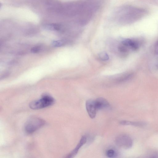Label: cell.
Returning <instances> with one entry per match:
<instances>
[{"mask_svg":"<svg viewBox=\"0 0 158 158\" xmlns=\"http://www.w3.org/2000/svg\"><path fill=\"white\" fill-rule=\"evenodd\" d=\"M64 42L62 40L54 41L52 43V45L56 47L62 46L64 45Z\"/></svg>","mask_w":158,"mask_h":158,"instance_id":"obj_10","label":"cell"},{"mask_svg":"<svg viewBox=\"0 0 158 158\" xmlns=\"http://www.w3.org/2000/svg\"><path fill=\"white\" fill-rule=\"evenodd\" d=\"M98 57L101 60L103 61H107L109 59L108 54L105 52H102L98 55Z\"/></svg>","mask_w":158,"mask_h":158,"instance_id":"obj_9","label":"cell"},{"mask_svg":"<svg viewBox=\"0 0 158 158\" xmlns=\"http://www.w3.org/2000/svg\"><path fill=\"white\" fill-rule=\"evenodd\" d=\"M149 157L157 158L158 157V153L156 152H153L152 153H151L150 154H149Z\"/></svg>","mask_w":158,"mask_h":158,"instance_id":"obj_15","label":"cell"},{"mask_svg":"<svg viewBox=\"0 0 158 158\" xmlns=\"http://www.w3.org/2000/svg\"><path fill=\"white\" fill-rule=\"evenodd\" d=\"M86 105L89 116L93 119L95 117L98 111L95 105V101L93 100H88L86 102Z\"/></svg>","mask_w":158,"mask_h":158,"instance_id":"obj_5","label":"cell"},{"mask_svg":"<svg viewBox=\"0 0 158 158\" xmlns=\"http://www.w3.org/2000/svg\"><path fill=\"white\" fill-rule=\"evenodd\" d=\"M120 123L123 125H131L138 127H143L147 124L146 123L143 122H132L126 121H122Z\"/></svg>","mask_w":158,"mask_h":158,"instance_id":"obj_8","label":"cell"},{"mask_svg":"<svg viewBox=\"0 0 158 158\" xmlns=\"http://www.w3.org/2000/svg\"><path fill=\"white\" fill-rule=\"evenodd\" d=\"M123 14L121 15L120 21L131 22L137 20L144 14L143 10L131 7H125L124 10Z\"/></svg>","mask_w":158,"mask_h":158,"instance_id":"obj_1","label":"cell"},{"mask_svg":"<svg viewBox=\"0 0 158 158\" xmlns=\"http://www.w3.org/2000/svg\"><path fill=\"white\" fill-rule=\"evenodd\" d=\"M126 46H121L118 47V50L123 53H126L128 51V50L126 47Z\"/></svg>","mask_w":158,"mask_h":158,"instance_id":"obj_14","label":"cell"},{"mask_svg":"<svg viewBox=\"0 0 158 158\" xmlns=\"http://www.w3.org/2000/svg\"><path fill=\"white\" fill-rule=\"evenodd\" d=\"M41 49V47L40 46H36L32 49L31 51L33 53H36L39 52Z\"/></svg>","mask_w":158,"mask_h":158,"instance_id":"obj_13","label":"cell"},{"mask_svg":"<svg viewBox=\"0 0 158 158\" xmlns=\"http://www.w3.org/2000/svg\"><path fill=\"white\" fill-rule=\"evenodd\" d=\"M133 40L129 39H127L124 40L122 42V44L123 45L129 47L131 48V47Z\"/></svg>","mask_w":158,"mask_h":158,"instance_id":"obj_11","label":"cell"},{"mask_svg":"<svg viewBox=\"0 0 158 158\" xmlns=\"http://www.w3.org/2000/svg\"><path fill=\"white\" fill-rule=\"evenodd\" d=\"M156 45H157V46L158 47V41L156 43Z\"/></svg>","mask_w":158,"mask_h":158,"instance_id":"obj_16","label":"cell"},{"mask_svg":"<svg viewBox=\"0 0 158 158\" xmlns=\"http://www.w3.org/2000/svg\"><path fill=\"white\" fill-rule=\"evenodd\" d=\"M115 143L118 146L125 149L130 148L133 145L132 138L126 135H121L117 136Z\"/></svg>","mask_w":158,"mask_h":158,"instance_id":"obj_4","label":"cell"},{"mask_svg":"<svg viewBox=\"0 0 158 158\" xmlns=\"http://www.w3.org/2000/svg\"><path fill=\"white\" fill-rule=\"evenodd\" d=\"M106 156L108 157L112 158L115 157L116 153L113 149H109L107 150L106 152Z\"/></svg>","mask_w":158,"mask_h":158,"instance_id":"obj_12","label":"cell"},{"mask_svg":"<svg viewBox=\"0 0 158 158\" xmlns=\"http://www.w3.org/2000/svg\"><path fill=\"white\" fill-rule=\"evenodd\" d=\"M87 141V137L85 136H83L76 148L66 157L71 158L74 157L77 154L79 150L86 143Z\"/></svg>","mask_w":158,"mask_h":158,"instance_id":"obj_7","label":"cell"},{"mask_svg":"<svg viewBox=\"0 0 158 158\" xmlns=\"http://www.w3.org/2000/svg\"><path fill=\"white\" fill-rule=\"evenodd\" d=\"M96 107L98 110L108 109L110 107V105L105 99L99 97L95 100Z\"/></svg>","mask_w":158,"mask_h":158,"instance_id":"obj_6","label":"cell"},{"mask_svg":"<svg viewBox=\"0 0 158 158\" xmlns=\"http://www.w3.org/2000/svg\"><path fill=\"white\" fill-rule=\"evenodd\" d=\"M54 102V100L52 97L45 95L40 99L32 102L30 104L29 107L33 109H41L52 105Z\"/></svg>","mask_w":158,"mask_h":158,"instance_id":"obj_3","label":"cell"},{"mask_svg":"<svg viewBox=\"0 0 158 158\" xmlns=\"http://www.w3.org/2000/svg\"><path fill=\"white\" fill-rule=\"evenodd\" d=\"M45 121L40 118L33 117L26 122L25 126V131L28 134H32L44 125Z\"/></svg>","mask_w":158,"mask_h":158,"instance_id":"obj_2","label":"cell"}]
</instances>
